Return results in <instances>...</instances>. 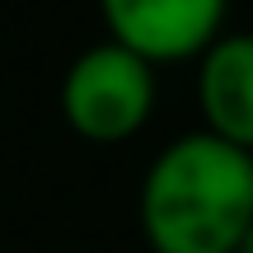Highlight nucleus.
Masks as SVG:
<instances>
[{
    "label": "nucleus",
    "instance_id": "nucleus-1",
    "mask_svg": "<svg viewBox=\"0 0 253 253\" xmlns=\"http://www.w3.org/2000/svg\"><path fill=\"white\" fill-rule=\"evenodd\" d=\"M253 225V155L211 131L164 145L141 183V230L155 253H239Z\"/></svg>",
    "mask_w": 253,
    "mask_h": 253
},
{
    "label": "nucleus",
    "instance_id": "nucleus-2",
    "mask_svg": "<svg viewBox=\"0 0 253 253\" xmlns=\"http://www.w3.org/2000/svg\"><path fill=\"white\" fill-rule=\"evenodd\" d=\"M155 66L118 42H94L61 80V113L84 141H126L150 122Z\"/></svg>",
    "mask_w": 253,
    "mask_h": 253
},
{
    "label": "nucleus",
    "instance_id": "nucleus-3",
    "mask_svg": "<svg viewBox=\"0 0 253 253\" xmlns=\"http://www.w3.org/2000/svg\"><path fill=\"white\" fill-rule=\"evenodd\" d=\"M230 0H99L108 42L136 52L141 61H188L220 38Z\"/></svg>",
    "mask_w": 253,
    "mask_h": 253
},
{
    "label": "nucleus",
    "instance_id": "nucleus-4",
    "mask_svg": "<svg viewBox=\"0 0 253 253\" xmlns=\"http://www.w3.org/2000/svg\"><path fill=\"white\" fill-rule=\"evenodd\" d=\"M202 131L253 155V33H220L197 66Z\"/></svg>",
    "mask_w": 253,
    "mask_h": 253
}]
</instances>
